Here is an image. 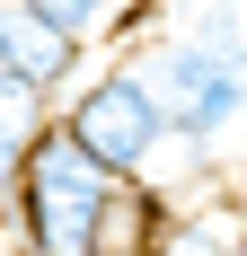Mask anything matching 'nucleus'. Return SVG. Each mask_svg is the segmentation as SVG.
Instances as JSON below:
<instances>
[{"label": "nucleus", "instance_id": "nucleus-1", "mask_svg": "<svg viewBox=\"0 0 247 256\" xmlns=\"http://www.w3.org/2000/svg\"><path fill=\"white\" fill-rule=\"evenodd\" d=\"M115 168H106L98 150H80L71 132H62V115H44V124L26 132L18 168H9V238H18V256H88L98 248V212L106 194H115Z\"/></svg>", "mask_w": 247, "mask_h": 256}, {"label": "nucleus", "instance_id": "nucleus-2", "mask_svg": "<svg viewBox=\"0 0 247 256\" xmlns=\"http://www.w3.org/2000/svg\"><path fill=\"white\" fill-rule=\"evenodd\" d=\"M53 115H62V132H71L80 150H98L115 177H150L159 150H168V115H159V98H150V80L132 71V62H106V71L71 80V88L53 98Z\"/></svg>", "mask_w": 247, "mask_h": 256}, {"label": "nucleus", "instance_id": "nucleus-3", "mask_svg": "<svg viewBox=\"0 0 247 256\" xmlns=\"http://www.w3.org/2000/svg\"><path fill=\"white\" fill-rule=\"evenodd\" d=\"M124 62L150 80V98L168 115V142H186V150H212V142L247 115V62H221V53L186 44V36H150V44H132Z\"/></svg>", "mask_w": 247, "mask_h": 256}, {"label": "nucleus", "instance_id": "nucleus-4", "mask_svg": "<svg viewBox=\"0 0 247 256\" xmlns=\"http://www.w3.org/2000/svg\"><path fill=\"white\" fill-rule=\"evenodd\" d=\"M80 62H88V44H80L71 26L44 18V0H0V71H18L44 98H62L80 80Z\"/></svg>", "mask_w": 247, "mask_h": 256}, {"label": "nucleus", "instance_id": "nucleus-5", "mask_svg": "<svg viewBox=\"0 0 247 256\" xmlns=\"http://www.w3.org/2000/svg\"><path fill=\"white\" fill-rule=\"evenodd\" d=\"M150 256H247V212H168Z\"/></svg>", "mask_w": 247, "mask_h": 256}, {"label": "nucleus", "instance_id": "nucleus-6", "mask_svg": "<svg viewBox=\"0 0 247 256\" xmlns=\"http://www.w3.org/2000/svg\"><path fill=\"white\" fill-rule=\"evenodd\" d=\"M159 0H44L53 26H71L80 44H115V36H142Z\"/></svg>", "mask_w": 247, "mask_h": 256}, {"label": "nucleus", "instance_id": "nucleus-7", "mask_svg": "<svg viewBox=\"0 0 247 256\" xmlns=\"http://www.w3.org/2000/svg\"><path fill=\"white\" fill-rule=\"evenodd\" d=\"M176 36H186V44H203V53H221V62H247V26H238V9H230V0H203Z\"/></svg>", "mask_w": 247, "mask_h": 256}, {"label": "nucleus", "instance_id": "nucleus-8", "mask_svg": "<svg viewBox=\"0 0 247 256\" xmlns=\"http://www.w3.org/2000/svg\"><path fill=\"white\" fill-rule=\"evenodd\" d=\"M9 168H18V150H9V132H0V186H9Z\"/></svg>", "mask_w": 247, "mask_h": 256}, {"label": "nucleus", "instance_id": "nucleus-9", "mask_svg": "<svg viewBox=\"0 0 247 256\" xmlns=\"http://www.w3.org/2000/svg\"><path fill=\"white\" fill-rule=\"evenodd\" d=\"M0 256H9V248H0Z\"/></svg>", "mask_w": 247, "mask_h": 256}]
</instances>
